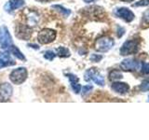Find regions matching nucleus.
I'll return each mask as SVG.
<instances>
[{
  "label": "nucleus",
  "mask_w": 149,
  "mask_h": 140,
  "mask_svg": "<svg viewBox=\"0 0 149 140\" xmlns=\"http://www.w3.org/2000/svg\"><path fill=\"white\" fill-rule=\"evenodd\" d=\"M114 44H115V41L113 38H111L109 36H104L96 40L94 47L97 51L106 52V51H108L109 50L113 48Z\"/></svg>",
  "instance_id": "obj_1"
},
{
  "label": "nucleus",
  "mask_w": 149,
  "mask_h": 140,
  "mask_svg": "<svg viewBox=\"0 0 149 140\" xmlns=\"http://www.w3.org/2000/svg\"><path fill=\"white\" fill-rule=\"evenodd\" d=\"M139 50V41L132 39L126 41L120 49V54L123 56L132 55L136 53Z\"/></svg>",
  "instance_id": "obj_2"
},
{
  "label": "nucleus",
  "mask_w": 149,
  "mask_h": 140,
  "mask_svg": "<svg viewBox=\"0 0 149 140\" xmlns=\"http://www.w3.org/2000/svg\"><path fill=\"white\" fill-rule=\"evenodd\" d=\"M28 73H27V69L25 67H20L17 68L15 70H13L10 74V80L14 84H22L25 81V79L27 78Z\"/></svg>",
  "instance_id": "obj_3"
},
{
  "label": "nucleus",
  "mask_w": 149,
  "mask_h": 140,
  "mask_svg": "<svg viewBox=\"0 0 149 140\" xmlns=\"http://www.w3.org/2000/svg\"><path fill=\"white\" fill-rule=\"evenodd\" d=\"M85 80L86 81H90L93 80L96 84L100 86H104V78L102 75L97 71L96 68H91L88 69V71L85 73Z\"/></svg>",
  "instance_id": "obj_4"
},
{
  "label": "nucleus",
  "mask_w": 149,
  "mask_h": 140,
  "mask_svg": "<svg viewBox=\"0 0 149 140\" xmlns=\"http://www.w3.org/2000/svg\"><path fill=\"white\" fill-rule=\"evenodd\" d=\"M56 38V32L51 29H46L41 30L38 35H37V39L41 44H49L50 42L54 41Z\"/></svg>",
  "instance_id": "obj_5"
},
{
  "label": "nucleus",
  "mask_w": 149,
  "mask_h": 140,
  "mask_svg": "<svg viewBox=\"0 0 149 140\" xmlns=\"http://www.w3.org/2000/svg\"><path fill=\"white\" fill-rule=\"evenodd\" d=\"M0 45L3 49H8L12 45L10 34L6 26H2L0 28Z\"/></svg>",
  "instance_id": "obj_6"
},
{
  "label": "nucleus",
  "mask_w": 149,
  "mask_h": 140,
  "mask_svg": "<svg viewBox=\"0 0 149 140\" xmlns=\"http://www.w3.org/2000/svg\"><path fill=\"white\" fill-rule=\"evenodd\" d=\"M142 62H137L134 59H125L122 61L120 66L126 71H135V70L141 69Z\"/></svg>",
  "instance_id": "obj_7"
},
{
  "label": "nucleus",
  "mask_w": 149,
  "mask_h": 140,
  "mask_svg": "<svg viewBox=\"0 0 149 140\" xmlns=\"http://www.w3.org/2000/svg\"><path fill=\"white\" fill-rule=\"evenodd\" d=\"M13 89L9 83L0 84V102H7L10 99Z\"/></svg>",
  "instance_id": "obj_8"
},
{
  "label": "nucleus",
  "mask_w": 149,
  "mask_h": 140,
  "mask_svg": "<svg viewBox=\"0 0 149 140\" xmlns=\"http://www.w3.org/2000/svg\"><path fill=\"white\" fill-rule=\"evenodd\" d=\"M32 35V29L24 24H18L16 27V36L17 37L23 40H27L31 37Z\"/></svg>",
  "instance_id": "obj_9"
},
{
  "label": "nucleus",
  "mask_w": 149,
  "mask_h": 140,
  "mask_svg": "<svg viewBox=\"0 0 149 140\" xmlns=\"http://www.w3.org/2000/svg\"><path fill=\"white\" fill-rule=\"evenodd\" d=\"M116 15L123 19L125 22H130L134 20V13L130 10V9L127 8H119L116 10Z\"/></svg>",
  "instance_id": "obj_10"
},
{
  "label": "nucleus",
  "mask_w": 149,
  "mask_h": 140,
  "mask_svg": "<svg viewBox=\"0 0 149 140\" xmlns=\"http://www.w3.org/2000/svg\"><path fill=\"white\" fill-rule=\"evenodd\" d=\"M112 90L115 91L116 92L120 93V94H124V93H127L130 90V86L128 85L127 83L125 82H114L111 85Z\"/></svg>",
  "instance_id": "obj_11"
},
{
  "label": "nucleus",
  "mask_w": 149,
  "mask_h": 140,
  "mask_svg": "<svg viewBox=\"0 0 149 140\" xmlns=\"http://www.w3.org/2000/svg\"><path fill=\"white\" fill-rule=\"evenodd\" d=\"M16 63L12 60L8 52H0V68L9 65H14Z\"/></svg>",
  "instance_id": "obj_12"
},
{
  "label": "nucleus",
  "mask_w": 149,
  "mask_h": 140,
  "mask_svg": "<svg viewBox=\"0 0 149 140\" xmlns=\"http://www.w3.org/2000/svg\"><path fill=\"white\" fill-rule=\"evenodd\" d=\"M23 5H24V1L23 0H9L6 6H5V9L8 12H11L17 8H22Z\"/></svg>",
  "instance_id": "obj_13"
},
{
  "label": "nucleus",
  "mask_w": 149,
  "mask_h": 140,
  "mask_svg": "<svg viewBox=\"0 0 149 140\" xmlns=\"http://www.w3.org/2000/svg\"><path fill=\"white\" fill-rule=\"evenodd\" d=\"M67 77L69 78L70 82H71V87L73 89V91L76 93H79L81 90V86L79 84V79L77 76L72 74H67Z\"/></svg>",
  "instance_id": "obj_14"
},
{
  "label": "nucleus",
  "mask_w": 149,
  "mask_h": 140,
  "mask_svg": "<svg viewBox=\"0 0 149 140\" xmlns=\"http://www.w3.org/2000/svg\"><path fill=\"white\" fill-rule=\"evenodd\" d=\"M123 78V75L121 73L119 70H116L114 69L109 73V79L111 81H116V80H119Z\"/></svg>",
  "instance_id": "obj_15"
},
{
  "label": "nucleus",
  "mask_w": 149,
  "mask_h": 140,
  "mask_svg": "<svg viewBox=\"0 0 149 140\" xmlns=\"http://www.w3.org/2000/svg\"><path fill=\"white\" fill-rule=\"evenodd\" d=\"M10 52L14 55V56H16V57L18 58V59H20V60H22V61H24L25 60V57H24V55H23L21 51H20V50H19L17 47H15V46H13V45H11L10 46Z\"/></svg>",
  "instance_id": "obj_16"
},
{
  "label": "nucleus",
  "mask_w": 149,
  "mask_h": 140,
  "mask_svg": "<svg viewBox=\"0 0 149 140\" xmlns=\"http://www.w3.org/2000/svg\"><path fill=\"white\" fill-rule=\"evenodd\" d=\"M52 8H56L58 11H60L61 13L63 14V15H64V17H68L70 14H71V11H70L69 9L65 8H63L62 6H60V5H53Z\"/></svg>",
  "instance_id": "obj_17"
},
{
  "label": "nucleus",
  "mask_w": 149,
  "mask_h": 140,
  "mask_svg": "<svg viewBox=\"0 0 149 140\" xmlns=\"http://www.w3.org/2000/svg\"><path fill=\"white\" fill-rule=\"evenodd\" d=\"M57 55L60 56V57H69L70 52L66 48H64V47H59L57 49Z\"/></svg>",
  "instance_id": "obj_18"
},
{
  "label": "nucleus",
  "mask_w": 149,
  "mask_h": 140,
  "mask_svg": "<svg viewBox=\"0 0 149 140\" xmlns=\"http://www.w3.org/2000/svg\"><path fill=\"white\" fill-rule=\"evenodd\" d=\"M141 90L143 92H148L149 91V78L148 79H146V80H143L141 84Z\"/></svg>",
  "instance_id": "obj_19"
},
{
  "label": "nucleus",
  "mask_w": 149,
  "mask_h": 140,
  "mask_svg": "<svg viewBox=\"0 0 149 140\" xmlns=\"http://www.w3.org/2000/svg\"><path fill=\"white\" fill-rule=\"evenodd\" d=\"M149 5V0H140L133 4V7H146Z\"/></svg>",
  "instance_id": "obj_20"
},
{
  "label": "nucleus",
  "mask_w": 149,
  "mask_h": 140,
  "mask_svg": "<svg viewBox=\"0 0 149 140\" xmlns=\"http://www.w3.org/2000/svg\"><path fill=\"white\" fill-rule=\"evenodd\" d=\"M91 62H95V63H98L100 62V61L102 59V56L100 55V54H91Z\"/></svg>",
  "instance_id": "obj_21"
},
{
  "label": "nucleus",
  "mask_w": 149,
  "mask_h": 140,
  "mask_svg": "<svg viewBox=\"0 0 149 140\" xmlns=\"http://www.w3.org/2000/svg\"><path fill=\"white\" fill-rule=\"evenodd\" d=\"M56 56V54H54L53 51H51V50H48V51H46V53H45V58L47 60H53V58Z\"/></svg>",
  "instance_id": "obj_22"
},
{
  "label": "nucleus",
  "mask_w": 149,
  "mask_h": 140,
  "mask_svg": "<svg viewBox=\"0 0 149 140\" xmlns=\"http://www.w3.org/2000/svg\"><path fill=\"white\" fill-rule=\"evenodd\" d=\"M141 70H142V72H143V74H149V64L142 63Z\"/></svg>",
  "instance_id": "obj_23"
},
{
  "label": "nucleus",
  "mask_w": 149,
  "mask_h": 140,
  "mask_svg": "<svg viewBox=\"0 0 149 140\" xmlns=\"http://www.w3.org/2000/svg\"><path fill=\"white\" fill-rule=\"evenodd\" d=\"M92 90V86L91 85H87V86H84L83 89H82V95H86L88 94V92Z\"/></svg>",
  "instance_id": "obj_24"
},
{
  "label": "nucleus",
  "mask_w": 149,
  "mask_h": 140,
  "mask_svg": "<svg viewBox=\"0 0 149 140\" xmlns=\"http://www.w3.org/2000/svg\"><path fill=\"white\" fill-rule=\"evenodd\" d=\"M143 23H146V24H149V10L143 13Z\"/></svg>",
  "instance_id": "obj_25"
},
{
  "label": "nucleus",
  "mask_w": 149,
  "mask_h": 140,
  "mask_svg": "<svg viewBox=\"0 0 149 140\" xmlns=\"http://www.w3.org/2000/svg\"><path fill=\"white\" fill-rule=\"evenodd\" d=\"M124 33H125V29L122 27H118V37H121L123 35H124Z\"/></svg>",
  "instance_id": "obj_26"
},
{
  "label": "nucleus",
  "mask_w": 149,
  "mask_h": 140,
  "mask_svg": "<svg viewBox=\"0 0 149 140\" xmlns=\"http://www.w3.org/2000/svg\"><path fill=\"white\" fill-rule=\"evenodd\" d=\"M36 1H38V2H49V1H50V0H36Z\"/></svg>",
  "instance_id": "obj_27"
},
{
  "label": "nucleus",
  "mask_w": 149,
  "mask_h": 140,
  "mask_svg": "<svg viewBox=\"0 0 149 140\" xmlns=\"http://www.w3.org/2000/svg\"><path fill=\"white\" fill-rule=\"evenodd\" d=\"M86 3H91V2H93V1H95V0H84Z\"/></svg>",
  "instance_id": "obj_28"
},
{
  "label": "nucleus",
  "mask_w": 149,
  "mask_h": 140,
  "mask_svg": "<svg viewBox=\"0 0 149 140\" xmlns=\"http://www.w3.org/2000/svg\"><path fill=\"white\" fill-rule=\"evenodd\" d=\"M122 1H124V2H132V1H133V0H122Z\"/></svg>",
  "instance_id": "obj_29"
}]
</instances>
